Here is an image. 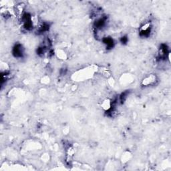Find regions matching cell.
<instances>
[{
    "label": "cell",
    "mask_w": 171,
    "mask_h": 171,
    "mask_svg": "<svg viewBox=\"0 0 171 171\" xmlns=\"http://www.w3.org/2000/svg\"><path fill=\"white\" fill-rule=\"evenodd\" d=\"M151 29H152V26L150 22H146V23L142 25V26L140 27V35L141 37H144L147 38L150 35L151 33Z\"/></svg>",
    "instance_id": "1"
},
{
    "label": "cell",
    "mask_w": 171,
    "mask_h": 171,
    "mask_svg": "<svg viewBox=\"0 0 171 171\" xmlns=\"http://www.w3.org/2000/svg\"><path fill=\"white\" fill-rule=\"evenodd\" d=\"M12 53H13V56L15 57H18V58L22 57L24 54L23 46H22L20 43H17L14 47H13Z\"/></svg>",
    "instance_id": "2"
},
{
    "label": "cell",
    "mask_w": 171,
    "mask_h": 171,
    "mask_svg": "<svg viewBox=\"0 0 171 171\" xmlns=\"http://www.w3.org/2000/svg\"><path fill=\"white\" fill-rule=\"evenodd\" d=\"M157 81L156 76L154 74H150L142 80V85L145 86H148L153 85L156 83Z\"/></svg>",
    "instance_id": "3"
},
{
    "label": "cell",
    "mask_w": 171,
    "mask_h": 171,
    "mask_svg": "<svg viewBox=\"0 0 171 171\" xmlns=\"http://www.w3.org/2000/svg\"><path fill=\"white\" fill-rule=\"evenodd\" d=\"M168 54H169V48H168L166 44H162L159 50V58L161 60L165 59Z\"/></svg>",
    "instance_id": "4"
},
{
    "label": "cell",
    "mask_w": 171,
    "mask_h": 171,
    "mask_svg": "<svg viewBox=\"0 0 171 171\" xmlns=\"http://www.w3.org/2000/svg\"><path fill=\"white\" fill-rule=\"evenodd\" d=\"M103 43L106 46V49H112L114 48V42L111 38H104L102 39Z\"/></svg>",
    "instance_id": "5"
},
{
    "label": "cell",
    "mask_w": 171,
    "mask_h": 171,
    "mask_svg": "<svg viewBox=\"0 0 171 171\" xmlns=\"http://www.w3.org/2000/svg\"><path fill=\"white\" fill-rule=\"evenodd\" d=\"M49 28V26L48 23L42 22V23H41L39 26H38L37 31L39 33H40V34H42V33L48 31Z\"/></svg>",
    "instance_id": "6"
},
{
    "label": "cell",
    "mask_w": 171,
    "mask_h": 171,
    "mask_svg": "<svg viewBox=\"0 0 171 171\" xmlns=\"http://www.w3.org/2000/svg\"><path fill=\"white\" fill-rule=\"evenodd\" d=\"M128 94V92H125L122 94V95H121L120 97V100L121 102V103H123L125 101L126 98H127Z\"/></svg>",
    "instance_id": "7"
},
{
    "label": "cell",
    "mask_w": 171,
    "mask_h": 171,
    "mask_svg": "<svg viewBox=\"0 0 171 171\" xmlns=\"http://www.w3.org/2000/svg\"><path fill=\"white\" fill-rule=\"evenodd\" d=\"M120 42H121V43H126L128 42V38L126 36L122 37L120 39Z\"/></svg>",
    "instance_id": "8"
}]
</instances>
